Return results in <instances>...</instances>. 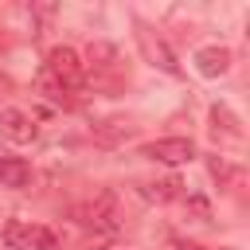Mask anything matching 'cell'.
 <instances>
[{"instance_id":"obj_2","label":"cell","mask_w":250,"mask_h":250,"mask_svg":"<svg viewBox=\"0 0 250 250\" xmlns=\"http://www.w3.org/2000/svg\"><path fill=\"white\" fill-rule=\"evenodd\" d=\"M4 246L8 250H62V238L43 227V223H23V219H8L4 227Z\"/></svg>"},{"instance_id":"obj_8","label":"cell","mask_w":250,"mask_h":250,"mask_svg":"<svg viewBox=\"0 0 250 250\" xmlns=\"http://www.w3.org/2000/svg\"><path fill=\"white\" fill-rule=\"evenodd\" d=\"M141 195H145V199H152V203H168V199H180V195H184V180H176V176L145 180V184H141Z\"/></svg>"},{"instance_id":"obj_5","label":"cell","mask_w":250,"mask_h":250,"mask_svg":"<svg viewBox=\"0 0 250 250\" xmlns=\"http://www.w3.org/2000/svg\"><path fill=\"white\" fill-rule=\"evenodd\" d=\"M137 43H141V51H145V59H148L152 66H160L164 74H180V62H176V55L168 51V43H164L160 35H152V27L141 23V20H137Z\"/></svg>"},{"instance_id":"obj_1","label":"cell","mask_w":250,"mask_h":250,"mask_svg":"<svg viewBox=\"0 0 250 250\" xmlns=\"http://www.w3.org/2000/svg\"><path fill=\"white\" fill-rule=\"evenodd\" d=\"M82 78H86V62L78 59L74 47H51V51H47V62H43V86H47L55 98L78 90Z\"/></svg>"},{"instance_id":"obj_7","label":"cell","mask_w":250,"mask_h":250,"mask_svg":"<svg viewBox=\"0 0 250 250\" xmlns=\"http://www.w3.org/2000/svg\"><path fill=\"white\" fill-rule=\"evenodd\" d=\"M230 51L227 47H199L195 51V70L203 74V78H219V74H227L230 70Z\"/></svg>"},{"instance_id":"obj_6","label":"cell","mask_w":250,"mask_h":250,"mask_svg":"<svg viewBox=\"0 0 250 250\" xmlns=\"http://www.w3.org/2000/svg\"><path fill=\"white\" fill-rule=\"evenodd\" d=\"M74 215H78V223H86V227H94V230H113V227H117V211H113V195H109V191H102V195L90 199V203H78Z\"/></svg>"},{"instance_id":"obj_11","label":"cell","mask_w":250,"mask_h":250,"mask_svg":"<svg viewBox=\"0 0 250 250\" xmlns=\"http://www.w3.org/2000/svg\"><path fill=\"white\" fill-rule=\"evenodd\" d=\"M176 250H203L199 242H176Z\"/></svg>"},{"instance_id":"obj_12","label":"cell","mask_w":250,"mask_h":250,"mask_svg":"<svg viewBox=\"0 0 250 250\" xmlns=\"http://www.w3.org/2000/svg\"><path fill=\"white\" fill-rule=\"evenodd\" d=\"M4 43H8V35H4V31H0V51H4Z\"/></svg>"},{"instance_id":"obj_10","label":"cell","mask_w":250,"mask_h":250,"mask_svg":"<svg viewBox=\"0 0 250 250\" xmlns=\"http://www.w3.org/2000/svg\"><path fill=\"white\" fill-rule=\"evenodd\" d=\"M211 176H215V180H223V184H227V180H230V176H234V168H230V164H227V160H219V156H215V160H211Z\"/></svg>"},{"instance_id":"obj_3","label":"cell","mask_w":250,"mask_h":250,"mask_svg":"<svg viewBox=\"0 0 250 250\" xmlns=\"http://www.w3.org/2000/svg\"><path fill=\"white\" fill-rule=\"evenodd\" d=\"M141 156H145V160H156V164L176 168V164H188V160L195 156V145H191V137H160V141L141 145Z\"/></svg>"},{"instance_id":"obj_4","label":"cell","mask_w":250,"mask_h":250,"mask_svg":"<svg viewBox=\"0 0 250 250\" xmlns=\"http://www.w3.org/2000/svg\"><path fill=\"white\" fill-rule=\"evenodd\" d=\"M0 137H4V141H12V145H35L39 125H35V117H31V113H23V109L8 105V109H0Z\"/></svg>"},{"instance_id":"obj_9","label":"cell","mask_w":250,"mask_h":250,"mask_svg":"<svg viewBox=\"0 0 250 250\" xmlns=\"http://www.w3.org/2000/svg\"><path fill=\"white\" fill-rule=\"evenodd\" d=\"M31 184V164L20 156H0V188H27Z\"/></svg>"}]
</instances>
